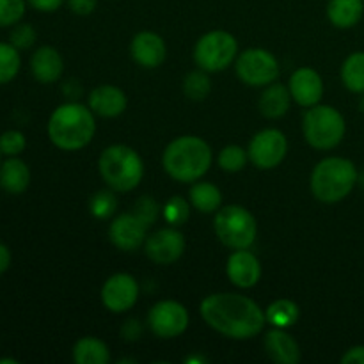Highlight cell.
<instances>
[{"mask_svg":"<svg viewBox=\"0 0 364 364\" xmlns=\"http://www.w3.org/2000/svg\"><path fill=\"white\" fill-rule=\"evenodd\" d=\"M27 148V139L20 130H7L0 135V151L6 156H18Z\"/></svg>","mask_w":364,"mask_h":364,"instance_id":"obj_34","label":"cell"},{"mask_svg":"<svg viewBox=\"0 0 364 364\" xmlns=\"http://www.w3.org/2000/svg\"><path fill=\"white\" fill-rule=\"evenodd\" d=\"M27 0H0V27L20 23L25 14Z\"/></svg>","mask_w":364,"mask_h":364,"instance_id":"obj_33","label":"cell"},{"mask_svg":"<svg viewBox=\"0 0 364 364\" xmlns=\"http://www.w3.org/2000/svg\"><path fill=\"white\" fill-rule=\"evenodd\" d=\"M87 105L96 116L100 117H117L127 110L128 98L124 95L123 89L116 87V85H98L89 92Z\"/></svg>","mask_w":364,"mask_h":364,"instance_id":"obj_18","label":"cell"},{"mask_svg":"<svg viewBox=\"0 0 364 364\" xmlns=\"http://www.w3.org/2000/svg\"><path fill=\"white\" fill-rule=\"evenodd\" d=\"M160 210L162 208L159 206V203H156L153 198H148V196H144V198H139L137 201H135V206H134V213L148 228L155 223L156 217H159V213H160Z\"/></svg>","mask_w":364,"mask_h":364,"instance_id":"obj_36","label":"cell"},{"mask_svg":"<svg viewBox=\"0 0 364 364\" xmlns=\"http://www.w3.org/2000/svg\"><path fill=\"white\" fill-rule=\"evenodd\" d=\"M121 334H123L124 340H137L141 336V327H139L137 320H128L121 329Z\"/></svg>","mask_w":364,"mask_h":364,"instance_id":"obj_40","label":"cell"},{"mask_svg":"<svg viewBox=\"0 0 364 364\" xmlns=\"http://www.w3.org/2000/svg\"><path fill=\"white\" fill-rule=\"evenodd\" d=\"M288 153L287 135L277 128H265L251 139L247 148L249 160L258 169L269 171L281 166Z\"/></svg>","mask_w":364,"mask_h":364,"instance_id":"obj_10","label":"cell"},{"mask_svg":"<svg viewBox=\"0 0 364 364\" xmlns=\"http://www.w3.org/2000/svg\"><path fill=\"white\" fill-rule=\"evenodd\" d=\"M212 91V80L208 77V71L205 70H196L185 77L183 80V92L188 100H194V102H201Z\"/></svg>","mask_w":364,"mask_h":364,"instance_id":"obj_29","label":"cell"},{"mask_svg":"<svg viewBox=\"0 0 364 364\" xmlns=\"http://www.w3.org/2000/svg\"><path fill=\"white\" fill-rule=\"evenodd\" d=\"M359 185H361V187L364 188V173L363 174H359V181H358Z\"/></svg>","mask_w":364,"mask_h":364,"instance_id":"obj_43","label":"cell"},{"mask_svg":"<svg viewBox=\"0 0 364 364\" xmlns=\"http://www.w3.org/2000/svg\"><path fill=\"white\" fill-rule=\"evenodd\" d=\"M226 276L240 290L256 287L262 279V263L249 249H235L226 263Z\"/></svg>","mask_w":364,"mask_h":364,"instance_id":"obj_15","label":"cell"},{"mask_svg":"<svg viewBox=\"0 0 364 364\" xmlns=\"http://www.w3.org/2000/svg\"><path fill=\"white\" fill-rule=\"evenodd\" d=\"M73 361L77 364H109L110 350L105 341L92 336H84L73 345Z\"/></svg>","mask_w":364,"mask_h":364,"instance_id":"obj_24","label":"cell"},{"mask_svg":"<svg viewBox=\"0 0 364 364\" xmlns=\"http://www.w3.org/2000/svg\"><path fill=\"white\" fill-rule=\"evenodd\" d=\"M290 95L294 102H297L301 107H313L318 105L320 100L323 98V80L318 71L313 68L302 66L295 70L290 77Z\"/></svg>","mask_w":364,"mask_h":364,"instance_id":"obj_17","label":"cell"},{"mask_svg":"<svg viewBox=\"0 0 364 364\" xmlns=\"http://www.w3.org/2000/svg\"><path fill=\"white\" fill-rule=\"evenodd\" d=\"M359 181L358 167L345 156H326L315 166L309 180L311 194L326 205L343 201Z\"/></svg>","mask_w":364,"mask_h":364,"instance_id":"obj_4","label":"cell"},{"mask_svg":"<svg viewBox=\"0 0 364 364\" xmlns=\"http://www.w3.org/2000/svg\"><path fill=\"white\" fill-rule=\"evenodd\" d=\"M341 82L355 95H364V52H354L343 60Z\"/></svg>","mask_w":364,"mask_h":364,"instance_id":"obj_27","label":"cell"},{"mask_svg":"<svg viewBox=\"0 0 364 364\" xmlns=\"http://www.w3.org/2000/svg\"><path fill=\"white\" fill-rule=\"evenodd\" d=\"M188 196L192 206L201 213H215L223 206V192L208 181H194Z\"/></svg>","mask_w":364,"mask_h":364,"instance_id":"obj_25","label":"cell"},{"mask_svg":"<svg viewBox=\"0 0 364 364\" xmlns=\"http://www.w3.org/2000/svg\"><path fill=\"white\" fill-rule=\"evenodd\" d=\"M213 230L217 238L230 249H249L258 235V223L247 208L240 205L220 206L215 212Z\"/></svg>","mask_w":364,"mask_h":364,"instance_id":"obj_7","label":"cell"},{"mask_svg":"<svg viewBox=\"0 0 364 364\" xmlns=\"http://www.w3.org/2000/svg\"><path fill=\"white\" fill-rule=\"evenodd\" d=\"M36 28L28 23H16L13 25V31H11L9 43L13 46H16L18 50H27L31 48L36 43Z\"/></svg>","mask_w":364,"mask_h":364,"instance_id":"obj_35","label":"cell"},{"mask_svg":"<svg viewBox=\"0 0 364 364\" xmlns=\"http://www.w3.org/2000/svg\"><path fill=\"white\" fill-rule=\"evenodd\" d=\"M302 134L311 148L327 151L343 141L347 134V123L343 114L333 105H313L302 117Z\"/></svg>","mask_w":364,"mask_h":364,"instance_id":"obj_6","label":"cell"},{"mask_svg":"<svg viewBox=\"0 0 364 364\" xmlns=\"http://www.w3.org/2000/svg\"><path fill=\"white\" fill-rule=\"evenodd\" d=\"M203 320L231 340H251L265 327V311L258 302L240 294H212L199 306Z\"/></svg>","mask_w":364,"mask_h":364,"instance_id":"obj_1","label":"cell"},{"mask_svg":"<svg viewBox=\"0 0 364 364\" xmlns=\"http://www.w3.org/2000/svg\"><path fill=\"white\" fill-rule=\"evenodd\" d=\"M217 162H219L220 169L226 171V173H238V171H242L247 166L249 155L240 146L230 144L220 149Z\"/></svg>","mask_w":364,"mask_h":364,"instance_id":"obj_30","label":"cell"},{"mask_svg":"<svg viewBox=\"0 0 364 364\" xmlns=\"http://www.w3.org/2000/svg\"><path fill=\"white\" fill-rule=\"evenodd\" d=\"M98 171L107 187L114 192H130L142 181L144 162L130 146L112 144L100 155Z\"/></svg>","mask_w":364,"mask_h":364,"instance_id":"obj_5","label":"cell"},{"mask_svg":"<svg viewBox=\"0 0 364 364\" xmlns=\"http://www.w3.org/2000/svg\"><path fill=\"white\" fill-rule=\"evenodd\" d=\"M290 89L287 85L272 82V84L267 85V89L259 96L258 109L267 119H279L290 110Z\"/></svg>","mask_w":364,"mask_h":364,"instance_id":"obj_22","label":"cell"},{"mask_svg":"<svg viewBox=\"0 0 364 364\" xmlns=\"http://www.w3.org/2000/svg\"><path fill=\"white\" fill-rule=\"evenodd\" d=\"M213 153L208 142L198 135H181L164 149V171L180 183H194L210 171Z\"/></svg>","mask_w":364,"mask_h":364,"instance_id":"obj_3","label":"cell"},{"mask_svg":"<svg viewBox=\"0 0 364 364\" xmlns=\"http://www.w3.org/2000/svg\"><path fill=\"white\" fill-rule=\"evenodd\" d=\"M11 267V251L6 244L0 242V276L4 272H7V269Z\"/></svg>","mask_w":364,"mask_h":364,"instance_id":"obj_41","label":"cell"},{"mask_svg":"<svg viewBox=\"0 0 364 364\" xmlns=\"http://www.w3.org/2000/svg\"><path fill=\"white\" fill-rule=\"evenodd\" d=\"M299 316H301V309H299L297 302L290 301V299H277L265 311L267 323L277 327V329H288V327L295 326Z\"/></svg>","mask_w":364,"mask_h":364,"instance_id":"obj_26","label":"cell"},{"mask_svg":"<svg viewBox=\"0 0 364 364\" xmlns=\"http://www.w3.org/2000/svg\"><path fill=\"white\" fill-rule=\"evenodd\" d=\"M21 68L20 50L11 43L0 41V85H6L16 78Z\"/></svg>","mask_w":364,"mask_h":364,"instance_id":"obj_28","label":"cell"},{"mask_svg":"<svg viewBox=\"0 0 364 364\" xmlns=\"http://www.w3.org/2000/svg\"><path fill=\"white\" fill-rule=\"evenodd\" d=\"M96 114L89 105L68 102L57 107L48 119V139L63 151H78L92 141L96 134Z\"/></svg>","mask_w":364,"mask_h":364,"instance_id":"obj_2","label":"cell"},{"mask_svg":"<svg viewBox=\"0 0 364 364\" xmlns=\"http://www.w3.org/2000/svg\"><path fill=\"white\" fill-rule=\"evenodd\" d=\"M238 43L226 31H210L194 46V63L208 73H219L237 60Z\"/></svg>","mask_w":364,"mask_h":364,"instance_id":"obj_8","label":"cell"},{"mask_svg":"<svg viewBox=\"0 0 364 364\" xmlns=\"http://www.w3.org/2000/svg\"><path fill=\"white\" fill-rule=\"evenodd\" d=\"M238 78L251 87H265L277 80L279 60L265 48H247L235 60Z\"/></svg>","mask_w":364,"mask_h":364,"instance_id":"obj_9","label":"cell"},{"mask_svg":"<svg viewBox=\"0 0 364 364\" xmlns=\"http://www.w3.org/2000/svg\"><path fill=\"white\" fill-rule=\"evenodd\" d=\"M191 316L187 308L178 301H160L149 309L148 326L160 340H173L187 331Z\"/></svg>","mask_w":364,"mask_h":364,"instance_id":"obj_11","label":"cell"},{"mask_svg":"<svg viewBox=\"0 0 364 364\" xmlns=\"http://www.w3.org/2000/svg\"><path fill=\"white\" fill-rule=\"evenodd\" d=\"M139 294L137 279L132 274L117 272L103 283L102 302L110 313H127L137 304Z\"/></svg>","mask_w":364,"mask_h":364,"instance_id":"obj_12","label":"cell"},{"mask_svg":"<svg viewBox=\"0 0 364 364\" xmlns=\"http://www.w3.org/2000/svg\"><path fill=\"white\" fill-rule=\"evenodd\" d=\"M89 210H91V215L96 217V219H109V217H112L114 212L117 210V198L112 188L96 192L91 198V201H89Z\"/></svg>","mask_w":364,"mask_h":364,"instance_id":"obj_31","label":"cell"},{"mask_svg":"<svg viewBox=\"0 0 364 364\" xmlns=\"http://www.w3.org/2000/svg\"><path fill=\"white\" fill-rule=\"evenodd\" d=\"M364 0H329L327 18L338 28H352L361 21Z\"/></svg>","mask_w":364,"mask_h":364,"instance_id":"obj_23","label":"cell"},{"mask_svg":"<svg viewBox=\"0 0 364 364\" xmlns=\"http://www.w3.org/2000/svg\"><path fill=\"white\" fill-rule=\"evenodd\" d=\"M185 245L187 242H185L183 233L178 228L169 226L146 237L144 252L153 263L171 265L183 256Z\"/></svg>","mask_w":364,"mask_h":364,"instance_id":"obj_13","label":"cell"},{"mask_svg":"<svg viewBox=\"0 0 364 364\" xmlns=\"http://www.w3.org/2000/svg\"><path fill=\"white\" fill-rule=\"evenodd\" d=\"M27 4L39 13H53L63 6L64 0H27Z\"/></svg>","mask_w":364,"mask_h":364,"instance_id":"obj_38","label":"cell"},{"mask_svg":"<svg viewBox=\"0 0 364 364\" xmlns=\"http://www.w3.org/2000/svg\"><path fill=\"white\" fill-rule=\"evenodd\" d=\"M265 350L267 355L274 363L279 364H297L301 361V347L297 341L287 333V329H277L274 327L272 331L265 334Z\"/></svg>","mask_w":364,"mask_h":364,"instance_id":"obj_20","label":"cell"},{"mask_svg":"<svg viewBox=\"0 0 364 364\" xmlns=\"http://www.w3.org/2000/svg\"><path fill=\"white\" fill-rule=\"evenodd\" d=\"M132 59L144 70H155L162 66L167 57V46L162 36L151 31L137 32L130 45Z\"/></svg>","mask_w":364,"mask_h":364,"instance_id":"obj_16","label":"cell"},{"mask_svg":"<svg viewBox=\"0 0 364 364\" xmlns=\"http://www.w3.org/2000/svg\"><path fill=\"white\" fill-rule=\"evenodd\" d=\"M341 364H364V345H355L341 355Z\"/></svg>","mask_w":364,"mask_h":364,"instance_id":"obj_39","label":"cell"},{"mask_svg":"<svg viewBox=\"0 0 364 364\" xmlns=\"http://www.w3.org/2000/svg\"><path fill=\"white\" fill-rule=\"evenodd\" d=\"M148 230L149 228L134 212L121 213L110 223L109 238L119 251L134 252L146 242Z\"/></svg>","mask_w":364,"mask_h":364,"instance_id":"obj_14","label":"cell"},{"mask_svg":"<svg viewBox=\"0 0 364 364\" xmlns=\"http://www.w3.org/2000/svg\"><path fill=\"white\" fill-rule=\"evenodd\" d=\"M31 71L39 84H55L64 71V60L53 46H39L31 57Z\"/></svg>","mask_w":364,"mask_h":364,"instance_id":"obj_19","label":"cell"},{"mask_svg":"<svg viewBox=\"0 0 364 364\" xmlns=\"http://www.w3.org/2000/svg\"><path fill=\"white\" fill-rule=\"evenodd\" d=\"M162 215L169 226H183L191 217V206L181 196H174L162 206Z\"/></svg>","mask_w":364,"mask_h":364,"instance_id":"obj_32","label":"cell"},{"mask_svg":"<svg viewBox=\"0 0 364 364\" xmlns=\"http://www.w3.org/2000/svg\"><path fill=\"white\" fill-rule=\"evenodd\" d=\"M98 0H68V6L78 16H87L96 9Z\"/></svg>","mask_w":364,"mask_h":364,"instance_id":"obj_37","label":"cell"},{"mask_svg":"<svg viewBox=\"0 0 364 364\" xmlns=\"http://www.w3.org/2000/svg\"><path fill=\"white\" fill-rule=\"evenodd\" d=\"M0 156H2V151H0Z\"/></svg>","mask_w":364,"mask_h":364,"instance_id":"obj_44","label":"cell"},{"mask_svg":"<svg viewBox=\"0 0 364 364\" xmlns=\"http://www.w3.org/2000/svg\"><path fill=\"white\" fill-rule=\"evenodd\" d=\"M0 364H18V361H16V359L6 358V359H0Z\"/></svg>","mask_w":364,"mask_h":364,"instance_id":"obj_42","label":"cell"},{"mask_svg":"<svg viewBox=\"0 0 364 364\" xmlns=\"http://www.w3.org/2000/svg\"><path fill=\"white\" fill-rule=\"evenodd\" d=\"M31 185V169L18 156H9L0 164V188L11 196H20Z\"/></svg>","mask_w":364,"mask_h":364,"instance_id":"obj_21","label":"cell"}]
</instances>
